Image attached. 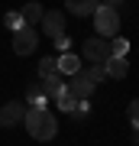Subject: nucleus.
<instances>
[{"label":"nucleus","instance_id":"1","mask_svg":"<svg viewBox=\"0 0 139 146\" xmlns=\"http://www.w3.org/2000/svg\"><path fill=\"white\" fill-rule=\"evenodd\" d=\"M23 123H26V130H29V136L39 140V143H45V140H52V136L58 133V120L52 117V110H45V107H26Z\"/></svg>","mask_w":139,"mask_h":146},{"label":"nucleus","instance_id":"2","mask_svg":"<svg viewBox=\"0 0 139 146\" xmlns=\"http://www.w3.org/2000/svg\"><path fill=\"white\" fill-rule=\"evenodd\" d=\"M91 16H94V29H97V36L113 39L117 33H120V13H117V7H110V3H97V10H94Z\"/></svg>","mask_w":139,"mask_h":146},{"label":"nucleus","instance_id":"3","mask_svg":"<svg viewBox=\"0 0 139 146\" xmlns=\"http://www.w3.org/2000/svg\"><path fill=\"white\" fill-rule=\"evenodd\" d=\"M36 46H39V33L32 29V26H23V29L13 33V52L16 55H32Z\"/></svg>","mask_w":139,"mask_h":146},{"label":"nucleus","instance_id":"4","mask_svg":"<svg viewBox=\"0 0 139 146\" xmlns=\"http://www.w3.org/2000/svg\"><path fill=\"white\" fill-rule=\"evenodd\" d=\"M65 88L71 91L78 101H91V94H94V88H97V84H94L84 72H78V75H68V84H65Z\"/></svg>","mask_w":139,"mask_h":146},{"label":"nucleus","instance_id":"5","mask_svg":"<svg viewBox=\"0 0 139 146\" xmlns=\"http://www.w3.org/2000/svg\"><path fill=\"white\" fill-rule=\"evenodd\" d=\"M23 117H26V104L23 101H7L3 107H0V127H20L23 123Z\"/></svg>","mask_w":139,"mask_h":146},{"label":"nucleus","instance_id":"6","mask_svg":"<svg viewBox=\"0 0 139 146\" xmlns=\"http://www.w3.org/2000/svg\"><path fill=\"white\" fill-rule=\"evenodd\" d=\"M84 58H91V62H107L110 58V39H103V36H91L88 42H84Z\"/></svg>","mask_w":139,"mask_h":146},{"label":"nucleus","instance_id":"7","mask_svg":"<svg viewBox=\"0 0 139 146\" xmlns=\"http://www.w3.org/2000/svg\"><path fill=\"white\" fill-rule=\"evenodd\" d=\"M42 33H45L49 39H58V36H65V16L58 13V10H49V13H42Z\"/></svg>","mask_w":139,"mask_h":146},{"label":"nucleus","instance_id":"8","mask_svg":"<svg viewBox=\"0 0 139 146\" xmlns=\"http://www.w3.org/2000/svg\"><path fill=\"white\" fill-rule=\"evenodd\" d=\"M55 65H58L62 75H78V72H81V58H78L74 52H62L55 58Z\"/></svg>","mask_w":139,"mask_h":146},{"label":"nucleus","instance_id":"9","mask_svg":"<svg viewBox=\"0 0 139 146\" xmlns=\"http://www.w3.org/2000/svg\"><path fill=\"white\" fill-rule=\"evenodd\" d=\"M103 68H107V78H126L129 62H126V58H120V55H110L107 62H103Z\"/></svg>","mask_w":139,"mask_h":146},{"label":"nucleus","instance_id":"10","mask_svg":"<svg viewBox=\"0 0 139 146\" xmlns=\"http://www.w3.org/2000/svg\"><path fill=\"white\" fill-rule=\"evenodd\" d=\"M97 3L100 0H65V7L71 13H78V16H91L94 10H97Z\"/></svg>","mask_w":139,"mask_h":146},{"label":"nucleus","instance_id":"11","mask_svg":"<svg viewBox=\"0 0 139 146\" xmlns=\"http://www.w3.org/2000/svg\"><path fill=\"white\" fill-rule=\"evenodd\" d=\"M42 13H45V10H42L39 3H26L23 10H20V16H23L26 26H36V23H42Z\"/></svg>","mask_w":139,"mask_h":146},{"label":"nucleus","instance_id":"12","mask_svg":"<svg viewBox=\"0 0 139 146\" xmlns=\"http://www.w3.org/2000/svg\"><path fill=\"white\" fill-rule=\"evenodd\" d=\"M55 104H58V110H65V114H74V107H78V98H74V94L68 91V88H62V91L55 94Z\"/></svg>","mask_w":139,"mask_h":146},{"label":"nucleus","instance_id":"13","mask_svg":"<svg viewBox=\"0 0 139 146\" xmlns=\"http://www.w3.org/2000/svg\"><path fill=\"white\" fill-rule=\"evenodd\" d=\"M26 101H29V107H45V91H42V84L36 81V84H29V88H26Z\"/></svg>","mask_w":139,"mask_h":146},{"label":"nucleus","instance_id":"14","mask_svg":"<svg viewBox=\"0 0 139 146\" xmlns=\"http://www.w3.org/2000/svg\"><path fill=\"white\" fill-rule=\"evenodd\" d=\"M39 84H42V91H45V98H49V101H52V98H55L58 91L65 88V84H62V78H58V75H49V78H39Z\"/></svg>","mask_w":139,"mask_h":146},{"label":"nucleus","instance_id":"15","mask_svg":"<svg viewBox=\"0 0 139 146\" xmlns=\"http://www.w3.org/2000/svg\"><path fill=\"white\" fill-rule=\"evenodd\" d=\"M3 26L10 29V33H16V29H23L26 23H23V16H20V10H10V13H7V16H3Z\"/></svg>","mask_w":139,"mask_h":146},{"label":"nucleus","instance_id":"16","mask_svg":"<svg viewBox=\"0 0 139 146\" xmlns=\"http://www.w3.org/2000/svg\"><path fill=\"white\" fill-rule=\"evenodd\" d=\"M81 72H84V68H81ZM84 75H88V78H91L94 84H100L103 78H107V68H103V62H94V65H91V68H88Z\"/></svg>","mask_w":139,"mask_h":146},{"label":"nucleus","instance_id":"17","mask_svg":"<svg viewBox=\"0 0 139 146\" xmlns=\"http://www.w3.org/2000/svg\"><path fill=\"white\" fill-rule=\"evenodd\" d=\"M126 52H129V42H126L123 36H113V42H110V55H120V58H126Z\"/></svg>","mask_w":139,"mask_h":146},{"label":"nucleus","instance_id":"18","mask_svg":"<svg viewBox=\"0 0 139 146\" xmlns=\"http://www.w3.org/2000/svg\"><path fill=\"white\" fill-rule=\"evenodd\" d=\"M49 75H58L55 58H39V78H49Z\"/></svg>","mask_w":139,"mask_h":146},{"label":"nucleus","instance_id":"19","mask_svg":"<svg viewBox=\"0 0 139 146\" xmlns=\"http://www.w3.org/2000/svg\"><path fill=\"white\" fill-rule=\"evenodd\" d=\"M129 123L139 130V98H136V101H129Z\"/></svg>","mask_w":139,"mask_h":146},{"label":"nucleus","instance_id":"20","mask_svg":"<svg viewBox=\"0 0 139 146\" xmlns=\"http://www.w3.org/2000/svg\"><path fill=\"white\" fill-rule=\"evenodd\" d=\"M55 49H58V55H62V52H71V39H68V36H58L55 39Z\"/></svg>","mask_w":139,"mask_h":146},{"label":"nucleus","instance_id":"21","mask_svg":"<svg viewBox=\"0 0 139 146\" xmlns=\"http://www.w3.org/2000/svg\"><path fill=\"white\" fill-rule=\"evenodd\" d=\"M103 3H110V7H117V3H120V0H103Z\"/></svg>","mask_w":139,"mask_h":146}]
</instances>
